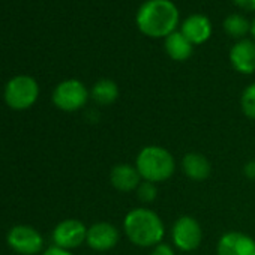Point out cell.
Masks as SVG:
<instances>
[{
  "label": "cell",
  "instance_id": "e0dca14e",
  "mask_svg": "<svg viewBox=\"0 0 255 255\" xmlns=\"http://www.w3.org/2000/svg\"><path fill=\"white\" fill-rule=\"evenodd\" d=\"M224 29H225V32L230 36H233V38H242V36H245L249 32L251 26H249V23H248V20L245 17H242L239 14H233V15H230V17L225 18Z\"/></svg>",
  "mask_w": 255,
  "mask_h": 255
},
{
  "label": "cell",
  "instance_id": "6da1fadb",
  "mask_svg": "<svg viewBox=\"0 0 255 255\" xmlns=\"http://www.w3.org/2000/svg\"><path fill=\"white\" fill-rule=\"evenodd\" d=\"M123 233L131 243L140 248H153L162 243L165 225L161 216L147 207H135L123 219Z\"/></svg>",
  "mask_w": 255,
  "mask_h": 255
},
{
  "label": "cell",
  "instance_id": "7402d4cb",
  "mask_svg": "<svg viewBox=\"0 0 255 255\" xmlns=\"http://www.w3.org/2000/svg\"><path fill=\"white\" fill-rule=\"evenodd\" d=\"M243 173H245V176L249 180H255V159H252V161H249V162L245 164Z\"/></svg>",
  "mask_w": 255,
  "mask_h": 255
},
{
  "label": "cell",
  "instance_id": "4fadbf2b",
  "mask_svg": "<svg viewBox=\"0 0 255 255\" xmlns=\"http://www.w3.org/2000/svg\"><path fill=\"white\" fill-rule=\"evenodd\" d=\"M185 38L192 44H203L206 42L210 35H212V24L209 21L207 17L204 15H191L188 17L183 24H182V30H180Z\"/></svg>",
  "mask_w": 255,
  "mask_h": 255
},
{
  "label": "cell",
  "instance_id": "3957f363",
  "mask_svg": "<svg viewBox=\"0 0 255 255\" xmlns=\"http://www.w3.org/2000/svg\"><path fill=\"white\" fill-rule=\"evenodd\" d=\"M135 167L143 180L152 183H161L168 180L176 171L174 156L162 146L143 147L135 159Z\"/></svg>",
  "mask_w": 255,
  "mask_h": 255
},
{
  "label": "cell",
  "instance_id": "277c9868",
  "mask_svg": "<svg viewBox=\"0 0 255 255\" xmlns=\"http://www.w3.org/2000/svg\"><path fill=\"white\" fill-rule=\"evenodd\" d=\"M39 96V86L29 75H17L11 78L3 92V99L11 110L24 111L35 105Z\"/></svg>",
  "mask_w": 255,
  "mask_h": 255
},
{
  "label": "cell",
  "instance_id": "2e32d148",
  "mask_svg": "<svg viewBox=\"0 0 255 255\" xmlns=\"http://www.w3.org/2000/svg\"><path fill=\"white\" fill-rule=\"evenodd\" d=\"M90 95H92L93 101L98 102L99 105H110V104L117 101L119 87L113 80L102 78V80H99L98 83L93 84Z\"/></svg>",
  "mask_w": 255,
  "mask_h": 255
},
{
  "label": "cell",
  "instance_id": "8fae6325",
  "mask_svg": "<svg viewBox=\"0 0 255 255\" xmlns=\"http://www.w3.org/2000/svg\"><path fill=\"white\" fill-rule=\"evenodd\" d=\"M143 182L135 165L131 164H117L110 171V183L119 192H132L137 191Z\"/></svg>",
  "mask_w": 255,
  "mask_h": 255
},
{
  "label": "cell",
  "instance_id": "5b68a950",
  "mask_svg": "<svg viewBox=\"0 0 255 255\" xmlns=\"http://www.w3.org/2000/svg\"><path fill=\"white\" fill-rule=\"evenodd\" d=\"M87 99L89 90L78 80H65L59 83L53 92V104L65 113L81 110L86 105Z\"/></svg>",
  "mask_w": 255,
  "mask_h": 255
},
{
  "label": "cell",
  "instance_id": "cb8c5ba5",
  "mask_svg": "<svg viewBox=\"0 0 255 255\" xmlns=\"http://www.w3.org/2000/svg\"><path fill=\"white\" fill-rule=\"evenodd\" d=\"M251 33H252L254 38H255V20H254V23H252V26H251Z\"/></svg>",
  "mask_w": 255,
  "mask_h": 255
},
{
  "label": "cell",
  "instance_id": "ffe728a7",
  "mask_svg": "<svg viewBox=\"0 0 255 255\" xmlns=\"http://www.w3.org/2000/svg\"><path fill=\"white\" fill-rule=\"evenodd\" d=\"M150 255H176V254H174V249H173L170 245H167V243H159V245L153 246Z\"/></svg>",
  "mask_w": 255,
  "mask_h": 255
},
{
  "label": "cell",
  "instance_id": "7a4b0ae2",
  "mask_svg": "<svg viewBox=\"0 0 255 255\" xmlns=\"http://www.w3.org/2000/svg\"><path fill=\"white\" fill-rule=\"evenodd\" d=\"M179 12L170 0H147L137 14L138 29L150 38H162L176 32Z\"/></svg>",
  "mask_w": 255,
  "mask_h": 255
},
{
  "label": "cell",
  "instance_id": "5bb4252c",
  "mask_svg": "<svg viewBox=\"0 0 255 255\" xmlns=\"http://www.w3.org/2000/svg\"><path fill=\"white\" fill-rule=\"evenodd\" d=\"M182 168L186 177H189L194 182H203L212 173V165L209 159L198 152L186 153L182 159Z\"/></svg>",
  "mask_w": 255,
  "mask_h": 255
},
{
  "label": "cell",
  "instance_id": "44dd1931",
  "mask_svg": "<svg viewBox=\"0 0 255 255\" xmlns=\"http://www.w3.org/2000/svg\"><path fill=\"white\" fill-rule=\"evenodd\" d=\"M41 255H74L71 251H68V249H63V248H59V246H50V248H47Z\"/></svg>",
  "mask_w": 255,
  "mask_h": 255
},
{
  "label": "cell",
  "instance_id": "9a60e30c",
  "mask_svg": "<svg viewBox=\"0 0 255 255\" xmlns=\"http://www.w3.org/2000/svg\"><path fill=\"white\" fill-rule=\"evenodd\" d=\"M194 45L185 38L182 32H173L165 38V51L167 54L177 62L188 60L192 54Z\"/></svg>",
  "mask_w": 255,
  "mask_h": 255
},
{
  "label": "cell",
  "instance_id": "603a6c76",
  "mask_svg": "<svg viewBox=\"0 0 255 255\" xmlns=\"http://www.w3.org/2000/svg\"><path fill=\"white\" fill-rule=\"evenodd\" d=\"M234 3L246 11H255V0H234Z\"/></svg>",
  "mask_w": 255,
  "mask_h": 255
},
{
  "label": "cell",
  "instance_id": "ac0fdd59",
  "mask_svg": "<svg viewBox=\"0 0 255 255\" xmlns=\"http://www.w3.org/2000/svg\"><path fill=\"white\" fill-rule=\"evenodd\" d=\"M240 105H242V111L245 113L246 117L255 120V83L249 84L240 98Z\"/></svg>",
  "mask_w": 255,
  "mask_h": 255
},
{
  "label": "cell",
  "instance_id": "7c38bea8",
  "mask_svg": "<svg viewBox=\"0 0 255 255\" xmlns=\"http://www.w3.org/2000/svg\"><path fill=\"white\" fill-rule=\"evenodd\" d=\"M230 62L233 68L240 74L255 72V44L252 41H239L230 51Z\"/></svg>",
  "mask_w": 255,
  "mask_h": 255
},
{
  "label": "cell",
  "instance_id": "8992f818",
  "mask_svg": "<svg viewBox=\"0 0 255 255\" xmlns=\"http://www.w3.org/2000/svg\"><path fill=\"white\" fill-rule=\"evenodd\" d=\"M6 242L20 255H38L44 252V237L32 225H14L6 234Z\"/></svg>",
  "mask_w": 255,
  "mask_h": 255
},
{
  "label": "cell",
  "instance_id": "ba28073f",
  "mask_svg": "<svg viewBox=\"0 0 255 255\" xmlns=\"http://www.w3.org/2000/svg\"><path fill=\"white\" fill-rule=\"evenodd\" d=\"M87 237V227L74 218H68L60 221L51 234V239L54 242V246L63 248V249H75L80 248L83 243H86Z\"/></svg>",
  "mask_w": 255,
  "mask_h": 255
},
{
  "label": "cell",
  "instance_id": "d6986e66",
  "mask_svg": "<svg viewBox=\"0 0 255 255\" xmlns=\"http://www.w3.org/2000/svg\"><path fill=\"white\" fill-rule=\"evenodd\" d=\"M137 197L141 203L144 204H149V203H153L158 197V188H156V183H152V182H147V180H143L140 183V186L137 188Z\"/></svg>",
  "mask_w": 255,
  "mask_h": 255
},
{
  "label": "cell",
  "instance_id": "52a82bcc",
  "mask_svg": "<svg viewBox=\"0 0 255 255\" xmlns=\"http://www.w3.org/2000/svg\"><path fill=\"white\" fill-rule=\"evenodd\" d=\"M171 240L177 249L183 252H192L201 245L203 228L194 216L183 215L173 224Z\"/></svg>",
  "mask_w": 255,
  "mask_h": 255
},
{
  "label": "cell",
  "instance_id": "30bf717a",
  "mask_svg": "<svg viewBox=\"0 0 255 255\" xmlns=\"http://www.w3.org/2000/svg\"><path fill=\"white\" fill-rule=\"evenodd\" d=\"M218 255H255V240L240 231H228L221 236L218 246Z\"/></svg>",
  "mask_w": 255,
  "mask_h": 255
},
{
  "label": "cell",
  "instance_id": "9c48e42d",
  "mask_svg": "<svg viewBox=\"0 0 255 255\" xmlns=\"http://www.w3.org/2000/svg\"><path fill=\"white\" fill-rule=\"evenodd\" d=\"M120 240V231L110 222H95L87 228L86 243L90 249L98 252L111 251Z\"/></svg>",
  "mask_w": 255,
  "mask_h": 255
}]
</instances>
